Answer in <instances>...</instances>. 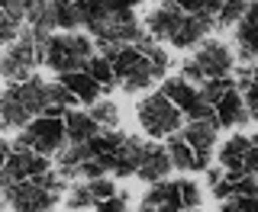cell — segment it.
<instances>
[{"mask_svg":"<svg viewBox=\"0 0 258 212\" xmlns=\"http://www.w3.org/2000/svg\"><path fill=\"white\" fill-rule=\"evenodd\" d=\"M136 212H187L181 199V180H158L149 186Z\"/></svg>","mask_w":258,"mask_h":212,"instance_id":"cell-12","label":"cell"},{"mask_svg":"<svg viewBox=\"0 0 258 212\" xmlns=\"http://www.w3.org/2000/svg\"><path fill=\"white\" fill-rule=\"evenodd\" d=\"M236 90L245 96V106H248L252 122H258V80L252 74V68H239L236 71Z\"/></svg>","mask_w":258,"mask_h":212,"instance_id":"cell-24","label":"cell"},{"mask_svg":"<svg viewBox=\"0 0 258 212\" xmlns=\"http://www.w3.org/2000/svg\"><path fill=\"white\" fill-rule=\"evenodd\" d=\"M64 129H68V142L71 145L91 142L94 135L103 132V129L97 126V119L91 116V110H78V106H71V110L64 113Z\"/></svg>","mask_w":258,"mask_h":212,"instance_id":"cell-19","label":"cell"},{"mask_svg":"<svg viewBox=\"0 0 258 212\" xmlns=\"http://www.w3.org/2000/svg\"><path fill=\"white\" fill-rule=\"evenodd\" d=\"M113 71H116V80H119V87H123L126 93H142L158 80L139 45H123L119 48V55L113 58Z\"/></svg>","mask_w":258,"mask_h":212,"instance_id":"cell-7","label":"cell"},{"mask_svg":"<svg viewBox=\"0 0 258 212\" xmlns=\"http://www.w3.org/2000/svg\"><path fill=\"white\" fill-rule=\"evenodd\" d=\"M0 193H4L7 206H10L13 212H52V206L58 202V196H52V193L39 183V177L10 183V186H4Z\"/></svg>","mask_w":258,"mask_h":212,"instance_id":"cell-10","label":"cell"},{"mask_svg":"<svg viewBox=\"0 0 258 212\" xmlns=\"http://www.w3.org/2000/svg\"><path fill=\"white\" fill-rule=\"evenodd\" d=\"M204 174H207V183H210V186H216V183H220L223 177H226V170H223V167H213V164H210V167L204 170Z\"/></svg>","mask_w":258,"mask_h":212,"instance_id":"cell-36","label":"cell"},{"mask_svg":"<svg viewBox=\"0 0 258 212\" xmlns=\"http://www.w3.org/2000/svg\"><path fill=\"white\" fill-rule=\"evenodd\" d=\"M23 20H26V0H0V48L23 36Z\"/></svg>","mask_w":258,"mask_h":212,"instance_id":"cell-18","label":"cell"},{"mask_svg":"<svg viewBox=\"0 0 258 212\" xmlns=\"http://www.w3.org/2000/svg\"><path fill=\"white\" fill-rule=\"evenodd\" d=\"M190 61L197 64V71L207 77H229L232 71H236V52H232V45H226L223 39H204V42L197 45V52L190 55Z\"/></svg>","mask_w":258,"mask_h":212,"instance_id":"cell-9","label":"cell"},{"mask_svg":"<svg viewBox=\"0 0 258 212\" xmlns=\"http://www.w3.org/2000/svg\"><path fill=\"white\" fill-rule=\"evenodd\" d=\"M58 80L64 87H68L71 93L78 96V103H87V106H94L97 100L103 96V87L97 84V80L87 74V71H71V74H58Z\"/></svg>","mask_w":258,"mask_h":212,"instance_id":"cell-20","label":"cell"},{"mask_svg":"<svg viewBox=\"0 0 258 212\" xmlns=\"http://www.w3.org/2000/svg\"><path fill=\"white\" fill-rule=\"evenodd\" d=\"M216 135H220V122H216V116H210V119H187L184 129H181L184 142H187L194 151H207V154H213Z\"/></svg>","mask_w":258,"mask_h":212,"instance_id":"cell-16","label":"cell"},{"mask_svg":"<svg viewBox=\"0 0 258 212\" xmlns=\"http://www.w3.org/2000/svg\"><path fill=\"white\" fill-rule=\"evenodd\" d=\"M161 93H165L168 100H171L177 110L184 113V119H210V116H213V106L204 100L200 87L190 84L184 74L165 77V84H161Z\"/></svg>","mask_w":258,"mask_h":212,"instance_id":"cell-8","label":"cell"},{"mask_svg":"<svg viewBox=\"0 0 258 212\" xmlns=\"http://www.w3.org/2000/svg\"><path fill=\"white\" fill-rule=\"evenodd\" d=\"M165 145H168V154H171L174 170H184V174H200V170L210 167V154L207 151H194L190 145L181 138V132L171 135V138H165Z\"/></svg>","mask_w":258,"mask_h":212,"instance_id":"cell-15","label":"cell"},{"mask_svg":"<svg viewBox=\"0 0 258 212\" xmlns=\"http://www.w3.org/2000/svg\"><path fill=\"white\" fill-rule=\"evenodd\" d=\"M236 87V77H207L204 84H200V93H204V100L213 106L226 90H232Z\"/></svg>","mask_w":258,"mask_h":212,"instance_id":"cell-29","label":"cell"},{"mask_svg":"<svg viewBox=\"0 0 258 212\" xmlns=\"http://www.w3.org/2000/svg\"><path fill=\"white\" fill-rule=\"evenodd\" d=\"M190 212H197V209H190Z\"/></svg>","mask_w":258,"mask_h":212,"instance_id":"cell-41","label":"cell"},{"mask_svg":"<svg viewBox=\"0 0 258 212\" xmlns=\"http://www.w3.org/2000/svg\"><path fill=\"white\" fill-rule=\"evenodd\" d=\"M181 199H184V206L190 209H197L200 202H204V193H200V183L197 180H181Z\"/></svg>","mask_w":258,"mask_h":212,"instance_id":"cell-32","label":"cell"},{"mask_svg":"<svg viewBox=\"0 0 258 212\" xmlns=\"http://www.w3.org/2000/svg\"><path fill=\"white\" fill-rule=\"evenodd\" d=\"M94 212H129V193L119 190L116 196H110V199H103V202H97Z\"/></svg>","mask_w":258,"mask_h":212,"instance_id":"cell-33","label":"cell"},{"mask_svg":"<svg viewBox=\"0 0 258 212\" xmlns=\"http://www.w3.org/2000/svg\"><path fill=\"white\" fill-rule=\"evenodd\" d=\"M165 4H171L184 13H204V0H165Z\"/></svg>","mask_w":258,"mask_h":212,"instance_id":"cell-35","label":"cell"},{"mask_svg":"<svg viewBox=\"0 0 258 212\" xmlns=\"http://www.w3.org/2000/svg\"><path fill=\"white\" fill-rule=\"evenodd\" d=\"M242 170L245 174H258V132L248 135V151H245V161H242Z\"/></svg>","mask_w":258,"mask_h":212,"instance_id":"cell-34","label":"cell"},{"mask_svg":"<svg viewBox=\"0 0 258 212\" xmlns=\"http://www.w3.org/2000/svg\"><path fill=\"white\" fill-rule=\"evenodd\" d=\"M139 4L142 0H78V16L94 42L136 45L145 36V26L136 16Z\"/></svg>","mask_w":258,"mask_h":212,"instance_id":"cell-1","label":"cell"},{"mask_svg":"<svg viewBox=\"0 0 258 212\" xmlns=\"http://www.w3.org/2000/svg\"><path fill=\"white\" fill-rule=\"evenodd\" d=\"M220 212H258V196H229L220 202Z\"/></svg>","mask_w":258,"mask_h":212,"instance_id":"cell-31","label":"cell"},{"mask_svg":"<svg viewBox=\"0 0 258 212\" xmlns=\"http://www.w3.org/2000/svg\"><path fill=\"white\" fill-rule=\"evenodd\" d=\"M136 45H139V48H142V55L149 58L152 71H155V77H158V80H165V77H168V71H171V55H168V48L161 45L158 39H152L149 32H145V36H142Z\"/></svg>","mask_w":258,"mask_h":212,"instance_id":"cell-22","label":"cell"},{"mask_svg":"<svg viewBox=\"0 0 258 212\" xmlns=\"http://www.w3.org/2000/svg\"><path fill=\"white\" fill-rule=\"evenodd\" d=\"M71 106H78V96L71 93L68 87L61 84V80L48 84V110H45V113H52V116H64Z\"/></svg>","mask_w":258,"mask_h":212,"instance_id":"cell-26","label":"cell"},{"mask_svg":"<svg viewBox=\"0 0 258 212\" xmlns=\"http://www.w3.org/2000/svg\"><path fill=\"white\" fill-rule=\"evenodd\" d=\"M213 116H216V122H220L223 129H239V126H245V122H252L248 106H245V96H242L236 87L226 90L220 100L213 103Z\"/></svg>","mask_w":258,"mask_h":212,"instance_id":"cell-14","label":"cell"},{"mask_svg":"<svg viewBox=\"0 0 258 212\" xmlns=\"http://www.w3.org/2000/svg\"><path fill=\"white\" fill-rule=\"evenodd\" d=\"M64 145H68V129H64V116H52V113H42L29 122V126L20 129L13 148H29L39 154H58Z\"/></svg>","mask_w":258,"mask_h":212,"instance_id":"cell-6","label":"cell"},{"mask_svg":"<svg viewBox=\"0 0 258 212\" xmlns=\"http://www.w3.org/2000/svg\"><path fill=\"white\" fill-rule=\"evenodd\" d=\"M45 110H48V80L39 74L16 80V84H7V90L0 93V116H4V122L10 129L29 126Z\"/></svg>","mask_w":258,"mask_h":212,"instance_id":"cell-2","label":"cell"},{"mask_svg":"<svg viewBox=\"0 0 258 212\" xmlns=\"http://www.w3.org/2000/svg\"><path fill=\"white\" fill-rule=\"evenodd\" d=\"M174 170L171 164V154H168V145H158V142H149V148L142 154V164L136 170V177L145 183H158V180H168V174Z\"/></svg>","mask_w":258,"mask_h":212,"instance_id":"cell-13","label":"cell"},{"mask_svg":"<svg viewBox=\"0 0 258 212\" xmlns=\"http://www.w3.org/2000/svg\"><path fill=\"white\" fill-rule=\"evenodd\" d=\"M4 202H7V199H0V212H4Z\"/></svg>","mask_w":258,"mask_h":212,"instance_id":"cell-40","label":"cell"},{"mask_svg":"<svg viewBox=\"0 0 258 212\" xmlns=\"http://www.w3.org/2000/svg\"><path fill=\"white\" fill-rule=\"evenodd\" d=\"M10 151H13V145H7V142H4V135H0V167L7 164V158H10Z\"/></svg>","mask_w":258,"mask_h":212,"instance_id":"cell-37","label":"cell"},{"mask_svg":"<svg viewBox=\"0 0 258 212\" xmlns=\"http://www.w3.org/2000/svg\"><path fill=\"white\" fill-rule=\"evenodd\" d=\"M136 119H139V129L145 135L152 138V142H158V138H171L184 129V113L177 110V106L168 100L161 90L155 93H145L139 106H136Z\"/></svg>","mask_w":258,"mask_h":212,"instance_id":"cell-4","label":"cell"},{"mask_svg":"<svg viewBox=\"0 0 258 212\" xmlns=\"http://www.w3.org/2000/svg\"><path fill=\"white\" fill-rule=\"evenodd\" d=\"M87 212H91V209H87Z\"/></svg>","mask_w":258,"mask_h":212,"instance_id":"cell-42","label":"cell"},{"mask_svg":"<svg viewBox=\"0 0 258 212\" xmlns=\"http://www.w3.org/2000/svg\"><path fill=\"white\" fill-rule=\"evenodd\" d=\"M245 13H248V0H226L216 13V29H236Z\"/></svg>","mask_w":258,"mask_h":212,"instance_id":"cell-27","label":"cell"},{"mask_svg":"<svg viewBox=\"0 0 258 212\" xmlns=\"http://www.w3.org/2000/svg\"><path fill=\"white\" fill-rule=\"evenodd\" d=\"M245 151H248V135L236 132L232 138H226L216 151V161H220L223 170H232V174H245L242 170V161H245Z\"/></svg>","mask_w":258,"mask_h":212,"instance_id":"cell-21","label":"cell"},{"mask_svg":"<svg viewBox=\"0 0 258 212\" xmlns=\"http://www.w3.org/2000/svg\"><path fill=\"white\" fill-rule=\"evenodd\" d=\"M97 45L87 32H55L42 45V64L55 74H71V71H84V64L94 58Z\"/></svg>","mask_w":258,"mask_h":212,"instance_id":"cell-3","label":"cell"},{"mask_svg":"<svg viewBox=\"0 0 258 212\" xmlns=\"http://www.w3.org/2000/svg\"><path fill=\"white\" fill-rule=\"evenodd\" d=\"M64 206H68L71 212H87L97 206L91 186H87V180H71L68 183V193H64Z\"/></svg>","mask_w":258,"mask_h":212,"instance_id":"cell-25","label":"cell"},{"mask_svg":"<svg viewBox=\"0 0 258 212\" xmlns=\"http://www.w3.org/2000/svg\"><path fill=\"white\" fill-rule=\"evenodd\" d=\"M4 126H7V122H4V116H0V132H4Z\"/></svg>","mask_w":258,"mask_h":212,"instance_id":"cell-39","label":"cell"},{"mask_svg":"<svg viewBox=\"0 0 258 212\" xmlns=\"http://www.w3.org/2000/svg\"><path fill=\"white\" fill-rule=\"evenodd\" d=\"M87 186H91V193H94L97 202H103V199H110V196H116V193H119V186H116V180H110V174L107 177H97V180H87Z\"/></svg>","mask_w":258,"mask_h":212,"instance_id":"cell-30","label":"cell"},{"mask_svg":"<svg viewBox=\"0 0 258 212\" xmlns=\"http://www.w3.org/2000/svg\"><path fill=\"white\" fill-rule=\"evenodd\" d=\"M84 71L103 87V93H110V90H116V87H119L116 71H113V61H110V58H103V55H94V58L84 64Z\"/></svg>","mask_w":258,"mask_h":212,"instance_id":"cell-23","label":"cell"},{"mask_svg":"<svg viewBox=\"0 0 258 212\" xmlns=\"http://www.w3.org/2000/svg\"><path fill=\"white\" fill-rule=\"evenodd\" d=\"M149 148V142L139 135H126L123 145H119L116 151V164H113V177H119V180H126V177H136V170L142 164V154Z\"/></svg>","mask_w":258,"mask_h":212,"instance_id":"cell-17","label":"cell"},{"mask_svg":"<svg viewBox=\"0 0 258 212\" xmlns=\"http://www.w3.org/2000/svg\"><path fill=\"white\" fill-rule=\"evenodd\" d=\"M91 116L97 119L100 129H119V106L113 100H103V96H100V100L91 106Z\"/></svg>","mask_w":258,"mask_h":212,"instance_id":"cell-28","label":"cell"},{"mask_svg":"<svg viewBox=\"0 0 258 212\" xmlns=\"http://www.w3.org/2000/svg\"><path fill=\"white\" fill-rule=\"evenodd\" d=\"M52 167V158L48 154H39V151H29V148H13L7 164L0 167V190L10 183H20V180H32V177L45 174Z\"/></svg>","mask_w":258,"mask_h":212,"instance_id":"cell-11","label":"cell"},{"mask_svg":"<svg viewBox=\"0 0 258 212\" xmlns=\"http://www.w3.org/2000/svg\"><path fill=\"white\" fill-rule=\"evenodd\" d=\"M39 64H42V42H39L36 32L26 26L16 42H10L0 52V77H4L7 84H16V80H26V77L36 74Z\"/></svg>","mask_w":258,"mask_h":212,"instance_id":"cell-5","label":"cell"},{"mask_svg":"<svg viewBox=\"0 0 258 212\" xmlns=\"http://www.w3.org/2000/svg\"><path fill=\"white\" fill-rule=\"evenodd\" d=\"M252 74H255V80H258V61H255V64H252Z\"/></svg>","mask_w":258,"mask_h":212,"instance_id":"cell-38","label":"cell"}]
</instances>
